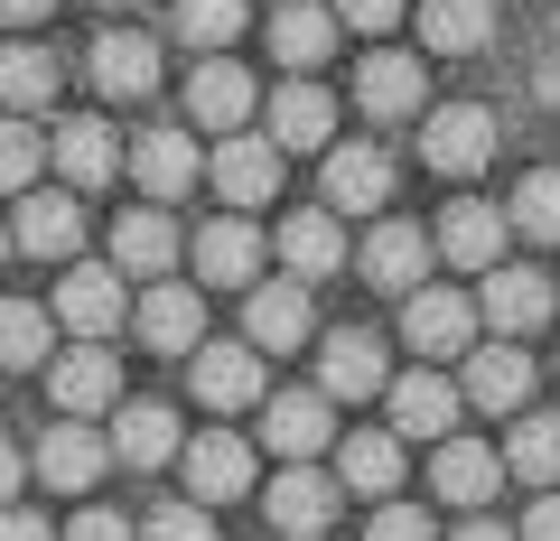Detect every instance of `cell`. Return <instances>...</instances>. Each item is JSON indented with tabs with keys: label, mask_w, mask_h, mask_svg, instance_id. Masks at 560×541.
Instances as JSON below:
<instances>
[{
	"label": "cell",
	"mask_w": 560,
	"mask_h": 541,
	"mask_svg": "<svg viewBox=\"0 0 560 541\" xmlns=\"http://www.w3.org/2000/svg\"><path fill=\"white\" fill-rule=\"evenodd\" d=\"M514 541H560V485L533 504V514H523V532H514Z\"/></svg>",
	"instance_id": "f6af8a7d"
},
{
	"label": "cell",
	"mask_w": 560,
	"mask_h": 541,
	"mask_svg": "<svg viewBox=\"0 0 560 541\" xmlns=\"http://www.w3.org/2000/svg\"><path fill=\"white\" fill-rule=\"evenodd\" d=\"M75 243H84V205H75V187H28L20 215H10V252L75 261Z\"/></svg>",
	"instance_id": "7c38bea8"
},
{
	"label": "cell",
	"mask_w": 560,
	"mask_h": 541,
	"mask_svg": "<svg viewBox=\"0 0 560 541\" xmlns=\"http://www.w3.org/2000/svg\"><path fill=\"white\" fill-rule=\"evenodd\" d=\"M47 318H66L84 345H103L121 318H131V290H121V271H113V261H66L57 308H47Z\"/></svg>",
	"instance_id": "8992f818"
},
{
	"label": "cell",
	"mask_w": 560,
	"mask_h": 541,
	"mask_svg": "<svg viewBox=\"0 0 560 541\" xmlns=\"http://www.w3.org/2000/svg\"><path fill=\"white\" fill-rule=\"evenodd\" d=\"M504 224L533 243H560V168H533V178L514 187V205H504Z\"/></svg>",
	"instance_id": "f35d334b"
},
{
	"label": "cell",
	"mask_w": 560,
	"mask_h": 541,
	"mask_svg": "<svg viewBox=\"0 0 560 541\" xmlns=\"http://www.w3.org/2000/svg\"><path fill=\"white\" fill-rule=\"evenodd\" d=\"M355 271H364L374 290H420V281H430V234H420V224H401V215H383L374 234H364Z\"/></svg>",
	"instance_id": "d4e9b609"
},
{
	"label": "cell",
	"mask_w": 560,
	"mask_h": 541,
	"mask_svg": "<svg viewBox=\"0 0 560 541\" xmlns=\"http://www.w3.org/2000/svg\"><path fill=\"white\" fill-rule=\"evenodd\" d=\"M20 477H28V458L10 439H0V504H20Z\"/></svg>",
	"instance_id": "7dc6e473"
},
{
	"label": "cell",
	"mask_w": 560,
	"mask_h": 541,
	"mask_svg": "<svg viewBox=\"0 0 560 541\" xmlns=\"http://www.w3.org/2000/svg\"><path fill=\"white\" fill-rule=\"evenodd\" d=\"M504 121L486 113V103H440V113H420V160L440 168V178H477L486 160H495Z\"/></svg>",
	"instance_id": "6da1fadb"
},
{
	"label": "cell",
	"mask_w": 560,
	"mask_h": 541,
	"mask_svg": "<svg viewBox=\"0 0 560 541\" xmlns=\"http://www.w3.org/2000/svg\"><path fill=\"white\" fill-rule=\"evenodd\" d=\"M187 113H197V131H253V113H261V84H253V66H234V57H206L197 75H187Z\"/></svg>",
	"instance_id": "e0dca14e"
},
{
	"label": "cell",
	"mask_w": 560,
	"mask_h": 541,
	"mask_svg": "<svg viewBox=\"0 0 560 541\" xmlns=\"http://www.w3.org/2000/svg\"><path fill=\"white\" fill-rule=\"evenodd\" d=\"M131 327H140V345H150V355H197V345H206V290L150 281V290L131 299Z\"/></svg>",
	"instance_id": "9c48e42d"
},
{
	"label": "cell",
	"mask_w": 560,
	"mask_h": 541,
	"mask_svg": "<svg viewBox=\"0 0 560 541\" xmlns=\"http://www.w3.org/2000/svg\"><path fill=\"white\" fill-rule=\"evenodd\" d=\"M261 281V234L243 215H215L197 234V290H253Z\"/></svg>",
	"instance_id": "83f0119b"
},
{
	"label": "cell",
	"mask_w": 560,
	"mask_h": 541,
	"mask_svg": "<svg viewBox=\"0 0 560 541\" xmlns=\"http://www.w3.org/2000/svg\"><path fill=\"white\" fill-rule=\"evenodd\" d=\"M504 477L560 485V411H533V421H514V439H504Z\"/></svg>",
	"instance_id": "d590c367"
},
{
	"label": "cell",
	"mask_w": 560,
	"mask_h": 541,
	"mask_svg": "<svg viewBox=\"0 0 560 541\" xmlns=\"http://www.w3.org/2000/svg\"><path fill=\"white\" fill-rule=\"evenodd\" d=\"M121 168L140 178V197H150V205H178L187 187L206 178V150L187 141V131H140V141L121 150Z\"/></svg>",
	"instance_id": "9a60e30c"
},
{
	"label": "cell",
	"mask_w": 560,
	"mask_h": 541,
	"mask_svg": "<svg viewBox=\"0 0 560 541\" xmlns=\"http://www.w3.org/2000/svg\"><path fill=\"white\" fill-rule=\"evenodd\" d=\"M551 299H560V281H551Z\"/></svg>",
	"instance_id": "db71d44e"
},
{
	"label": "cell",
	"mask_w": 560,
	"mask_h": 541,
	"mask_svg": "<svg viewBox=\"0 0 560 541\" xmlns=\"http://www.w3.org/2000/svg\"><path fill=\"white\" fill-rule=\"evenodd\" d=\"M364 541H440V532H430V514H411V504H374V522H364Z\"/></svg>",
	"instance_id": "b9f144b4"
},
{
	"label": "cell",
	"mask_w": 560,
	"mask_h": 541,
	"mask_svg": "<svg viewBox=\"0 0 560 541\" xmlns=\"http://www.w3.org/2000/svg\"><path fill=\"white\" fill-rule=\"evenodd\" d=\"M206 187H215L234 215H243V205H271L280 197V150L261 141V131H224L215 160H206Z\"/></svg>",
	"instance_id": "30bf717a"
},
{
	"label": "cell",
	"mask_w": 560,
	"mask_h": 541,
	"mask_svg": "<svg viewBox=\"0 0 560 541\" xmlns=\"http://www.w3.org/2000/svg\"><path fill=\"white\" fill-rule=\"evenodd\" d=\"M383 383L393 374H383V345L364 337V327H337V337L318 345V392L327 401H374Z\"/></svg>",
	"instance_id": "f1b7e54d"
},
{
	"label": "cell",
	"mask_w": 560,
	"mask_h": 541,
	"mask_svg": "<svg viewBox=\"0 0 560 541\" xmlns=\"http://www.w3.org/2000/svg\"><path fill=\"white\" fill-rule=\"evenodd\" d=\"M47 10H57V0H0V20H10V28H38Z\"/></svg>",
	"instance_id": "c3c4849f"
},
{
	"label": "cell",
	"mask_w": 560,
	"mask_h": 541,
	"mask_svg": "<svg viewBox=\"0 0 560 541\" xmlns=\"http://www.w3.org/2000/svg\"><path fill=\"white\" fill-rule=\"evenodd\" d=\"M420 38L430 57H477L495 38V0H420Z\"/></svg>",
	"instance_id": "836d02e7"
},
{
	"label": "cell",
	"mask_w": 560,
	"mask_h": 541,
	"mask_svg": "<svg viewBox=\"0 0 560 541\" xmlns=\"http://www.w3.org/2000/svg\"><path fill=\"white\" fill-rule=\"evenodd\" d=\"M541 103H560V57H551V66H541Z\"/></svg>",
	"instance_id": "f907efd6"
},
{
	"label": "cell",
	"mask_w": 560,
	"mask_h": 541,
	"mask_svg": "<svg viewBox=\"0 0 560 541\" xmlns=\"http://www.w3.org/2000/svg\"><path fill=\"white\" fill-rule=\"evenodd\" d=\"M168 261H178V224H168V205H131V215L113 224V271H121V281H168Z\"/></svg>",
	"instance_id": "4316f807"
},
{
	"label": "cell",
	"mask_w": 560,
	"mask_h": 541,
	"mask_svg": "<svg viewBox=\"0 0 560 541\" xmlns=\"http://www.w3.org/2000/svg\"><path fill=\"white\" fill-rule=\"evenodd\" d=\"M467 383L458 392L477 401V411H523V401H533V355H523L514 337H495V345H467Z\"/></svg>",
	"instance_id": "603a6c76"
},
{
	"label": "cell",
	"mask_w": 560,
	"mask_h": 541,
	"mask_svg": "<svg viewBox=\"0 0 560 541\" xmlns=\"http://www.w3.org/2000/svg\"><path fill=\"white\" fill-rule=\"evenodd\" d=\"M0 261H10V224H0Z\"/></svg>",
	"instance_id": "f5cc1de1"
},
{
	"label": "cell",
	"mask_w": 560,
	"mask_h": 541,
	"mask_svg": "<svg viewBox=\"0 0 560 541\" xmlns=\"http://www.w3.org/2000/svg\"><path fill=\"white\" fill-rule=\"evenodd\" d=\"M103 10H140V0H103Z\"/></svg>",
	"instance_id": "816d5d0a"
},
{
	"label": "cell",
	"mask_w": 560,
	"mask_h": 541,
	"mask_svg": "<svg viewBox=\"0 0 560 541\" xmlns=\"http://www.w3.org/2000/svg\"><path fill=\"white\" fill-rule=\"evenodd\" d=\"M57 355V318L38 299H0V364L20 374V364H47Z\"/></svg>",
	"instance_id": "8d00e7d4"
},
{
	"label": "cell",
	"mask_w": 560,
	"mask_h": 541,
	"mask_svg": "<svg viewBox=\"0 0 560 541\" xmlns=\"http://www.w3.org/2000/svg\"><path fill=\"white\" fill-rule=\"evenodd\" d=\"M271 57L290 66V75H318L327 57H337V10H318V0H290L271 20Z\"/></svg>",
	"instance_id": "d6a6232c"
},
{
	"label": "cell",
	"mask_w": 560,
	"mask_h": 541,
	"mask_svg": "<svg viewBox=\"0 0 560 541\" xmlns=\"http://www.w3.org/2000/svg\"><path fill=\"white\" fill-rule=\"evenodd\" d=\"M430 485H440V504H458V514H486L504 485V458L486 439H440V458H430Z\"/></svg>",
	"instance_id": "cb8c5ba5"
},
{
	"label": "cell",
	"mask_w": 560,
	"mask_h": 541,
	"mask_svg": "<svg viewBox=\"0 0 560 541\" xmlns=\"http://www.w3.org/2000/svg\"><path fill=\"white\" fill-rule=\"evenodd\" d=\"M261 448H280L290 467H318V448H337V401L308 383V392H271L261 401Z\"/></svg>",
	"instance_id": "52a82bcc"
},
{
	"label": "cell",
	"mask_w": 560,
	"mask_h": 541,
	"mask_svg": "<svg viewBox=\"0 0 560 541\" xmlns=\"http://www.w3.org/2000/svg\"><path fill=\"white\" fill-rule=\"evenodd\" d=\"M38 168H47V141L28 131L20 113H0V197H28V187H38Z\"/></svg>",
	"instance_id": "ab89813d"
},
{
	"label": "cell",
	"mask_w": 560,
	"mask_h": 541,
	"mask_svg": "<svg viewBox=\"0 0 560 541\" xmlns=\"http://www.w3.org/2000/svg\"><path fill=\"white\" fill-rule=\"evenodd\" d=\"M28 467H38L57 495H94L103 467H113V439H94V421H57V430L38 439V458H28Z\"/></svg>",
	"instance_id": "44dd1931"
},
{
	"label": "cell",
	"mask_w": 560,
	"mask_h": 541,
	"mask_svg": "<svg viewBox=\"0 0 560 541\" xmlns=\"http://www.w3.org/2000/svg\"><path fill=\"white\" fill-rule=\"evenodd\" d=\"M0 103H10V113H38V103H57V57H47V47H28V38H10L0 47Z\"/></svg>",
	"instance_id": "e575fe53"
},
{
	"label": "cell",
	"mask_w": 560,
	"mask_h": 541,
	"mask_svg": "<svg viewBox=\"0 0 560 541\" xmlns=\"http://www.w3.org/2000/svg\"><path fill=\"white\" fill-rule=\"evenodd\" d=\"M551 308H560L551 281H541V271H523V261H495V271H486V290H477V318L495 327V337H533Z\"/></svg>",
	"instance_id": "d6986e66"
},
{
	"label": "cell",
	"mask_w": 560,
	"mask_h": 541,
	"mask_svg": "<svg viewBox=\"0 0 560 541\" xmlns=\"http://www.w3.org/2000/svg\"><path fill=\"white\" fill-rule=\"evenodd\" d=\"M47 160H57V178L75 187H113L121 178V131L113 121H94V113H75V121H57V141H47Z\"/></svg>",
	"instance_id": "ffe728a7"
},
{
	"label": "cell",
	"mask_w": 560,
	"mask_h": 541,
	"mask_svg": "<svg viewBox=\"0 0 560 541\" xmlns=\"http://www.w3.org/2000/svg\"><path fill=\"white\" fill-rule=\"evenodd\" d=\"M383 401H393V439H458V411H467V392L448 374H401V383H383Z\"/></svg>",
	"instance_id": "4fadbf2b"
},
{
	"label": "cell",
	"mask_w": 560,
	"mask_h": 541,
	"mask_svg": "<svg viewBox=\"0 0 560 541\" xmlns=\"http://www.w3.org/2000/svg\"><path fill=\"white\" fill-rule=\"evenodd\" d=\"M280 261H290V281H300V290L337 281V271H346V224L318 215V205H308V215H290V224H280Z\"/></svg>",
	"instance_id": "f546056e"
},
{
	"label": "cell",
	"mask_w": 560,
	"mask_h": 541,
	"mask_svg": "<svg viewBox=\"0 0 560 541\" xmlns=\"http://www.w3.org/2000/svg\"><path fill=\"white\" fill-rule=\"evenodd\" d=\"M47 392H57L66 421H94V411H121V364L113 345H66V355H47Z\"/></svg>",
	"instance_id": "ba28073f"
},
{
	"label": "cell",
	"mask_w": 560,
	"mask_h": 541,
	"mask_svg": "<svg viewBox=\"0 0 560 541\" xmlns=\"http://www.w3.org/2000/svg\"><path fill=\"white\" fill-rule=\"evenodd\" d=\"M168 28H178L197 57H224V47L243 38V0H178V10H168Z\"/></svg>",
	"instance_id": "74e56055"
},
{
	"label": "cell",
	"mask_w": 560,
	"mask_h": 541,
	"mask_svg": "<svg viewBox=\"0 0 560 541\" xmlns=\"http://www.w3.org/2000/svg\"><path fill=\"white\" fill-rule=\"evenodd\" d=\"M337 504H346V485L327 477V467H280V477L261 485V522H271V532H290V541H327Z\"/></svg>",
	"instance_id": "3957f363"
},
{
	"label": "cell",
	"mask_w": 560,
	"mask_h": 541,
	"mask_svg": "<svg viewBox=\"0 0 560 541\" xmlns=\"http://www.w3.org/2000/svg\"><path fill=\"white\" fill-rule=\"evenodd\" d=\"M261 141L271 150H318L327 160V150H337V94H327L318 75H290L271 103H261Z\"/></svg>",
	"instance_id": "277c9868"
},
{
	"label": "cell",
	"mask_w": 560,
	"mask_h": 541,
	"mask_svg": "<svg viewBox=\"0 0 560 541\" xmlns=\"http://www.w3.org/2000/svg\"><path fill=\"white\" fill-rule=\"evenodd\" d=\"M84 66H94V94H113V103H140L150 84H160V38H140V28H103Z\"/></svg>",
	"instance_id": "484cf974"
},
{
	"label": "cell",
	"mask_w": 560,
	"mask_h": 541,
	"mask_svg": "<svg viewBox=\"0 0 560 541\" xmlns=\"http://www.w3.org/2000/svg\"><path fill=\"white\" fill-rule=\"evenodd\" d=\"M393 20H401V0H337V28H364V38H383Z\"/></svg>",
	"instance_id": "ee69618b"
},
{
	"label": "cell",
	"mask_w": 560,
	"mask_h": 541,
	"mask_svg": "<svg viewBox=\"0 0 560 541\" xmlns=\"http://www.w3.org/2000/svg\"><path fill=\"white\" fill-rule=\"evenodd\" d=\"M243 345H261V355L308 345V290L300 281H253L243 290Z\"/></svg>",
	"instance_id": "7402d4cb"
},
{
	"label": "cell",
	"mask_w": 560,
	"mask_h": 541,
	"mask_svg": "<svg viewBox=\"0 0 560 541\" xmlns=\"http://www.w3.org/2000/svg\"><path fill=\"white\" fill-rule=\"evenodd\" d=\"M401 337H411V355H430V364L467 355V345H477V290H430L420 281L411 299H401Z\"/></svg>",
	"instance_id": "5b68a950"
},
{
	"label": "cell",
	"mask_w": 560,
	"mask_h": 541,
	"mask_svg": "<svg viewBox=\"0 0 560 541\" xmlns=\"http://www.w3.org/2000/svg\"><path fill=\"white\" fill-rule=\"evenodd\" d=\"M504 234H514V224H504V205H477V197H448L440 205V224H430V252H448L458 261V271H495L504 261Z\"/></svg>",
	"instance_id": "8fae6325"
},
{
	"label": "cell",
	"mask_w": 560,
	"mask_h": 541,
	"mask_svg": "<svg viewBox=\"0 0 560 541\" xmlns=\"http://www.w3.org/2000/svg\"><path fill=\"white\" fill-rule=\"evenodd\" d=\"M448 541H514V532H504V522H486V514H467V522H458Z\"/></svg>",
	"instance_id": "681fc988"
},
{
	"label": "cell",
	"mask_w": 560,
	"mask_h": 541,
	"mask_svg": "<svg viewBox=\"0 0 560 541\" xmlns=\"http://www.w3.org/2000/svg\"><path fill=\"white\" fill-rule=\"evenodd\" d=\"M355 103L374 121H420V113H430V66L401 57V47H374V57L355 66Z\"/></svg>",
	"instance_id": "5bb4252c"
},
{
	"label": "cell",
	"mask_w": 560,
	"mask_h": 541,
	"mask_svg": "<svg viewBox=\"0 0 560 541\" xmlns=\"http://www.w3.org/2000/svg\"><path fill=\"white\" fill-rule=\"evenodd\" d=\"M66 541H140V522H131V514H103V504H94V514L66 522Z\"/></svg>",
	"instance_id": "7bdbcfd3"
},
{
	"label": "cell",
	"mask_w": 560,
	"mask_h": 541,
	"mask_svg": "<svg viewBox=\"0 0 560 541\" xmlns=\"http://www.w3.org/2000/svg\"><path fill=\"white\" fill-rule=\"evenodd\" d=\"M337 485H346V495L393 504L401 495V439H393V430H355V439H337Z\"/></svg>",
	"instance_id": "1f68e13d"
},
{
	"label": "cell",
	"mask_w": 560,
	"mask_h": 541,
	"mask_svg": "<svg viewBox=\"0 0 560 541\" xmlns=\"http://www.w3.org/2000/svg\"><path fill=\"white\" fill-rule=\"evenodd\" d=\"M140 541H215V514L206 504H150L140 514Z\"/></svg>",
	"instance_id": "60d3db41"
},
{
	"label": "cell",
	"mask_w": 560,
	"mask_h": 541,
	"mask_svg": "<svg viewBox=\"0 0 560 541\" xmlns=\"http://www.w3.org/2000/svg\"><path fill=\"white\" fill-rule=\"evenodd\" d=\"M178 458H187V504L253 495V439H243V430H206V439H187Z\"/></svg>",
	"instance_id": "ac0fdd59"
},
{
	"label": "cell",
	"mask_w": 560,
	"mask_h": 541,
	"mask_svg": "<svg viewBox=\"0 0 560 541\" xmlns=\"http://www.w3.org/2000/svg\"><path fill=\"white\" fill-rule=\"evenodd\" d=\"M178 448H187V430H178L168 401H121L113 411V458L121 467H168Z\"/></svg>",
	"instance_id": "4dcf8cb0"
},
{
	"label": "cell",
	"mask_w": 560,
	"mask_h": 541,
	"mask_svg": "<svg viewBox=\"0 0 560 541\" xmlns=\"http://www.w3.org/2000/svg\"><path fill=\"white\" fill-rule=\"evenodd\" d=\"M393 205V150L337 141L327 150V215H383Z\"/></svg>",
	"instance_id": "2e32d148"
},
{
	"label": "cell",
	"mask_w": 560,
	"mask_h": 541,
	"mask_svg": "<svg viewBox=\"0 0 560 541\" xmlns=\"http://www.w3.org/2000/svg\"><path fill=\"white\" fill-rule=\"evenodd\" d=\"M187 383H197L206 411H253V401H271V355L243 345V337L197 345V355H187Z\"/></svg>",
	"instance_id": "7a4b0ae2"
},
{
	"label": "cell",
	"mask_w": 560,
	"mask_h": 541,
	"mask_svg": "<svg viewBox=\"0 0 560 541\" xmlns=\"http://www.w3.org/2000/svg\"><path fill=\"white\" fill-rule=\"evenodd\" d=\"M0 541H57L47 514H20V504H0Z\"/></svg>",
	"instance_id": "bcb514c9"
}]
</instances>
